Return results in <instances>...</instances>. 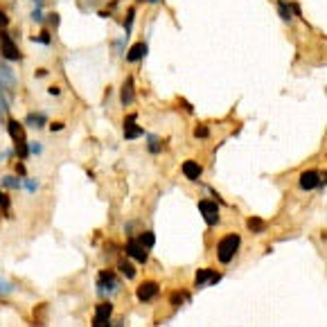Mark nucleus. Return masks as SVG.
<instances>
[{
    "label": "nucleus",
    "mask_w": 327,
    "mask_h": 327,
    "mask_svg": "<svg viewBox=\"0 0 327 327\" xmlns=\"http://www.w3.org/2000/svg\"><path fill=\"white\" fill-rule=\"evenodd\" d=\"M240 244H242V240H240V235H226L224 240L217 244V257H219V262L221 264H228V262H233V257L237 255V250H240Z\"/></svg>",
    "instance_id": "1"
},
{
    "label": "nucleus",
    "mask_w": 327,
    "mask_h": 327,
    "mask_svg": "<svg viewBox=\"0 0 327 327\" xmlns=\"http://www.w3.org/2000/svg\"><path fill=\"white\" fill-rule=\"evenodd\" d=\"M0 52H2V57H5L7 61H18L20 59L18 45L11 41V36H9L7 29H0Z\"/></svg>",
    "instance_id": "2"
},
{
    "label": "nucleus",
    "mask_w": 327,
    "mask_h": 327,
    "mask_svg": "<svg viewBox=\"0 0 327 327\" xmlns=\"http://www.w3.org/2000/svg\"><path fill=\"white\" fill-rule=\"evenodd\" d=\"M199 210H201V215H203V219L208 226L219 224V205H217L215 201H210V199L199 201Z\"/></svg>",
    "instance_id": "3"
},
{
    "label": "nucleus",
    "mask_w": 327,
    "mask_h": 327,
    "mask_svg": "<svg viewBox=\"0 0 327 327\" xmlns=\"http://www.w3.org/2000/svg\"><path fill=\"white\" fill-rule=\"evenodd\" d=\"M136 296L140 303H149V300H154L158 296V284L154 282V280H145V282L136 289Z\"/></svg>",
    "instance_id": "4"
},
{
    "label": "nucleus",
    "mask_w": 327,
    "mask_h": 327,
    "mask_svg": "<svg viewBox=\"0 0 327 327\" xmlns=\"http://www.w3.org/2000/svg\"><path fill=\"white\" fill-rule=\"evenodd\" d=\"M136 120H138V115H136V113H131V115H127V117H124L122 129H124V138H127V140H136V138L145 136L142 127H138V124H136Z\"/></svg>",
    "instance_id": "5"
},
{
    "label": "nucleus",
    "mask_w": 327,
    "mask_h": 327,
    "mask_svg": "<svg viewBox=\"0 0 327 327\" xmlns=\"http://www.w3.org/2000/svg\"><path fill=\"white\" fill-rule=\"evenodd\" d=\"M111 314H113V303H99L97 309H95V318H93V325L95 327H104L108 325V321H111Z\"/></svg>",
    "instance_id": "6"
},
{
    "label": "nucleus",
    "mask_w": 327,
    "mask_h": 327,
    "mask_svg": "<svg viewBox=\"0 0 327 327\" xmlns=\"http://www.w3.org/2000/svg\"><path fill=\"white\" fill-rule=\"evenodd\" d=\"M97 287L99 291H117L120 289V280L115 278V273L113 271H102L99 273V280H97Z\"/></svg>",
    "instance_id": "7"
},
{
    "label": "nucleus",
    "mask_w": 327,
    "mask_h": 327,
    "mask_svg": "<svg viewBox=\"0 0 327 327\" xmlns=\"http://www.w3.org/2000/svg\"><path fill=\"white\" fill-rule=\"evenodd\" d=\"M127 255L129 257H133L136 262H140V264H145L147 262V257H149V253H147V248L140 244L138 240H129V244H127Z\"/></svg>",
    "instance_id": "8"
},
{
    "label": "nucleus",
    "mask_w": 327,
    "mask_h": 327,
    "mask_svg": "<svg viewBox=\"0 0 327 327\" xmlns=\"http://www.w3.org/2000/svg\"><path fill=\"white\" fill-rule=\"evenodd\" d=\"M219 280H221V275L215 273L212 269H201V271H196L194 284L196 287H205V284H217Z\"/></svg>",
    "instance_id": "9"
},
{
    "label": "nucleus",
    "mask_w": 327,
    "mask_h": 327,
    "mask_svg": "<svg viewBox=\"0 0 327 327\" xmlns=\"http://www.w3.org/2000/svg\"><path fill=\"white\" fill-rule=\"evenodd\" d=\"M318 185H321V174H318V171L309 169V171L300 174V187H303V190H314V187H318Z\"/></svg>",
    "instance_id": "10"
},
{
    "label": "nucleus",
    "mask_w": 327,
    "mask_h": 327,
    "mask_svg": "<svg viewBox=\"0 0 327 327\" xmlns=\"http://www.w3.org/2000/svg\"><path fill=\"white\" fill-rule=\"evenodd\" d=\"M181 169H183V174H185L187 181H199L201 174H203V169H201V165L196 161H185Z\"/></svg>",
    "instance_id": "11"
},
{
    "label": "nucleus",
    "mask_w": 327,
    "mask_h": 327,
    "mask_svg": "<svg viewBox=\"0 0 327 327\" xmlns=\"http://www.w3.org/2000/svg\"><path fill=\"white\" fill-rule=\"evenodd\" d=\"M147 57V43H136L131 45V50L127 52V61H131V64H136V61H140V59Z\"/></svg>",
    "instance_id": "12"
},
{
    "label": "nucleus",
    "mask_w": 327,
    "mask_h": 327,
    "mask_svg": "<svg viewBox=\"0 0 327 327\" xmlns=\"http://www.w3.org/2000/svg\"><path fill=\"white\" fill-rule=\"evenodd\" d=\"M246 226H248V230L255 235L266 233V228H269V224H266L262 217H248V219H246Z\"/></svg>",
    "instance_id": "13"
},
{
    "label": "nucleus",
    "mask_w": 327,
    "mask_h": 327,
    "mask_svg": "<svg viewBox=\"0 0 327 327\" xmlns=\"http://www.w3.org/2000/svg\"><path fill=\"white\" fill-rule=\"evenodd\" d=\"M7 131H9V136L14 142L27 140V138H25V131H23V124L16 122V120H9V122H7Z\"/></svg>",
    "instance_id": "14"
},
{
    "label": "nucleus",
    "mask_w": 327,
    "mask_h": 327,
    "mask_svg": "<svg viewBox=\"0 0 327 327\" xmlns=\"http://www.w3.org/2000/svg\"><path fill=\"white\" fill-rule=\"evenodd\" d=\"M133 97H136V93H133V77H127V82H124V86H122V95H120V99H122L124 106H129V104L133 102Z\"/></svg>",
    "instance_id": "15"
},
{
    "label": "nucleus",
    "mask_w": 327,
    "mask_h": 327,
    "mask_svg": "<svg viewBox=\"0 0 327 327\" xmlns=\"http://www.w3.org/2000/svg\"><path fill=\"white\" fill-rule=\"evenodd\" d=\"M117 269H120V273H122L127 280L136 278V269H133V264L127 262V259H120V262H117Z\"/></svg>",
    "instance_id": "16"
},
{
    "label": "nucleus",
    "mask_w": 327,
    "mask_h": 327,
    "mask_svg": "<svg viewBox=\"0 0 327 327\" xmlns=\"http://www.w3.org/2000/svg\"><path fill=\"white\" fill-rule=\"evenodd\" d=\"M25 122L29 124V127H34V129H41L43 124H48V120H45V115H41V113H29L27 120Z\"/></svg>",
    "instance_id": "17"
},
{
    "label": "nucleus",
    "mask_w": 327,
    "mask_h": 327,
    "mask_svg": "<svg viewBox=\"0 0 327 327\" xmlns=\"http://www.w3.org/2000/svg\"><path fill=\"white\" fill-rule=\"evenodd\" d=\"M138 242H140V244L149 250V248H154V244H156V235H154L152 230H145V233L138 237Z\"/></svg>",
    "instance_id": "18"
},
{
    "label": "nucleus",
    "mask_w": 327,
    "mask_h": 327,
    "mask_svg": "<svg viewBox=\"0 0 327 327\" xmlns=\"http://www.w3.org/2000/svg\"><path fill=\"white\" fill-rule=\"evenodd\" d=\"M278 11H280V18L282 20H291V5H287L284 0H278Z\"/></svg>",
    "instance_id": "19"
},
{
    "label": "nucleus",
    "mask_w": 327,
    "mask_h": 327,
    "mask_svg": "<svg viewBox=\"0 0 327 327\" xmlns=\"http://www.w3.org/2000/svg\"><path fill=\"white\" fill-rule=\"evenodd\" d=\"M0 183H2L5 187H9V190H18V187H20V181L16 178V176H2Z\"/></svg>",
    "instance_id": "20"
},
{
    "label": "nucleus",
    "mask_w": 327,
    "mask_h": 327,
    "mask_svg": "<svg viewBox=\"0 0 327 327\" xmlns=\"http://www.w3.org/2000/svg\"><path fill=\"white\" fill-rule=\"evenodd\" d=\"M185 298H187L185 293H181V291H174V293H171V296H169V305H174V307H178V305H181V303H183V300H185Z\"/></svg>",
    "instance_id": "21"
},
{
    "label": "nucleus",
    "mask_w": 327,
    "mask_h": 327,
    "mask_svg": "<svg viewBox=\"0 0 327 327\" xmlns=\"http://www.w3.org/2000/svg\"><path fill=\"white\" fill-rule=\"evenodd\" d=\"M133 18H136V9H133V7H131V9L127 11V27H124V32H127V34H124V39H127V36H129V32H131Z\"/></svg>",
    "instance_id": "22"
},
{
    "label": "nucleus",
    "mask_w": 327,
    "mask_h": 327,
    "mask_svg": "<svg viewBox=\"0 0 327 327\" xmlns=\"http://www.w3.org/2000/svg\"><path fill=\"white\" fill-rule=\"evenodd\" d=\"M32 41H39V43H43V45H52L50 32H41V36H32Z\"/></svg>",
    "instance_id": "23"
},
{
    "label": "nucleus",
    "mask_w": 327,
    "mask_h": 327,
    "mask_svg": "<svg viewBox=\"0 0 327 327\" xmlns=\"http://www.w3.org/2000/svg\"><path fill=\"white\" fill-rule=\"evenodd\" d=\"M210 136V129L205 127V124H196L194 129V138H208Z\"/></svg>",
    "instance_id": "24"
},
{
    "label": "nucleus",
    "mask_w": 327,
    "mask_h": 327,
    "mask_svg": "<svg viewBox=\"0 0 327 327\" xmlns=\"http://www.w3.org/2000/svg\"><path fill=\"white\" fill-rule=\"evenodd\" d=\"M9 205H11V201H9V196H7L5 194V192H2V190H0V208H2V210H9Z\"/></svg>",
    "instance_id": "25"
},
{
    "label": "nucleus",
    "mask_w": 327,
    "mask_h": 327,
    "mask_svg": "<svg viewBox=\"0 0 327 327\" xmlns=\"http://www.w3.org/2000/svg\"><path fill=\"white\" fill-rule=\"evenodd\" d=\"M14 291V287H11L9 282H5V280L0 278V296H7V293Z\"/></svg>",
    "instance_id": "26"
},
{
    "label": "nucleus",
    "mask_w": 327,
    "mask_h": 327,
    "mask_svg": "<svg viewBox=\"0 0 327 327\" xmlns=\"http://www.w3.org/2000/svg\"><path fill=\"white\" fill-rule=\"evenodd\" d=\"M149 152H152V154H158V152H161V147H158V138L149 136Z\"/></svg>",
    "instance_id": "27"
},
{
    "label": "nucleus",
    "mask_w": 327,
    "mask_h": 327,
    "mask_svg": "<svg viewBox=\"0 0 327 327\" xmlns=\"http://www.w3.org/2000/svg\"><path fill=\"white\" fill-rule=\"evenodd\" d=\"M7 25H9V16L0 9V29H7Z\"/></svg>",
    "instance_id": "28"
},
{
    "label": "nucleus",
    "mask_w": 327,
    "mask_h": 327,
    "mask_svg": "<svg viewBox=\"0 0 327 327\" xmlns=\"http://www.w3.org/2000/svg\"><path fill=\"white\" fill-rule=\"evenodd\" d=\"M178 102H181V106H183V108H185V111H187V113H192V111H194V106H192V104H190V102H187V99H183V97H178Z\"/></svg>",
    "instance_id": "29"
},
{
    "label": "nucleus",
    "mask_w": 327,
    "mask_h": 327,
    "mask_svg": "<svg viewBox=\"0 0 327 327\" xmlns=\"http://www.w3.org/2000/svg\"><path fill=\"white\" fill-rule=\"evenodd\" d=\"M32 20H34V23H43V16H41V9H34V11H32Z\"/></svg>",
    "instance_id": "30"
},
{
    "label": "nucleus",
    "mask_w": 327,
    "mask_h": 327,
    "mask_svg": "<svg viewBox=\"0 0 327 327\" xmlns=\"http://www.w3.org/2000/svg\"><path fill=\"white\" fill-rule=\"evenodd\" d=\"M29 154H41V145H39V142H32V145H29Z\"/></svg>",
    "instance_id": "31"
},
{
    "label": "nucleus",
    "mask_w": 327,
    "mask_h": 327,
    "mask_svg": "<svg viewBox=\"0 0 327 327\" xmlns=\"http://www.w3.org/2000/svg\"><path fill=\"white\" fill-rule=\"evenodd\" d=\"M50 25H52V27H59V14H50Z\"/></svg>",
    "instance_id": "32"
},
{
    "label": "nucleus",
    "mask_w": 327,
    "mask_h": 327,
    "mask_svg": "<svg viewBox=\"0 0 327 327\" xmlns=\"http://www.w3.org/2000/svg\"><path fill=\"white\" fill-rule=\"evenodd\" d=\"M50 129H52V131H61V129H64V122H52Z\"/></svg>",
    "instance_id": "33"
},
{
    "label": "nucleus",
    "mask_w": 327,
    "mask_h": 327,
    "mask_svg": "<svg viewBox=\"0 0 327 327\" xmlns=\"http://www.w3.org/2000/svg\"><path fill=\"white\" fill-rule=\"evenodd\" d=\"M25 185H27V190H29V192H34L36 187H39V183H36V181H27Z\"/></svg>",
    "instance_id": "34"
},
{
    "label": "nucleus",
    "mask_w": 327,
    "mask_h": 327,
    "mask_svg": "<svg viewBox=\"0 0 327 327\" xmlns=\"http://www.w3.org/2000/svg\"><path fill=\"white\" fill-rule=\"evenodd\" d=\"M16 171H18V176H25V165L23 163H16Z\"/></svg>",
    "instance_id": "35"
},
{
    "label": "nucleus",
    "mask_w": 327,
    "mask_h": 327,
    "mask_svg": "<svg viewBox=\"0 0 327 327\" xmlns=\"http://www.w3.org/2000/svg\"><path fill=\"white\" fill-rule=\"evenodd\" d=\"M48 93H50V95H59V93H61V90H59L57 86H50V88H48Z\"/></svg>",
    "instance_id": "36"
},
{
    "label": "nucleus",
    "mask_w": 327,
    "mask_h": 327,
    "mask_svg": "<svg viewBox=\"0 0 327 327\" xmlns=\"http://www.w3.org/2000/svg\"><path fill=\"white\" fill-rule=\"evenodd\" d=\"M149 2H158V0H149Z\"/></svg>",
    "instance_id": "37"
},
{
    "label": "nucleus",
    "mask_w": 327,
    "mask_h": 327,
    "mask_svg": "<svg viewBox=\"0 0 327 327\" xmlns=\"http://www.w3.org/2000/svg\"><path fill=\"white\" fill-rule=\"evenodd\" d=\"M138 2H142V0H138Z\"/></svg>",
    "instance_id": "38"
}]
</instances>
